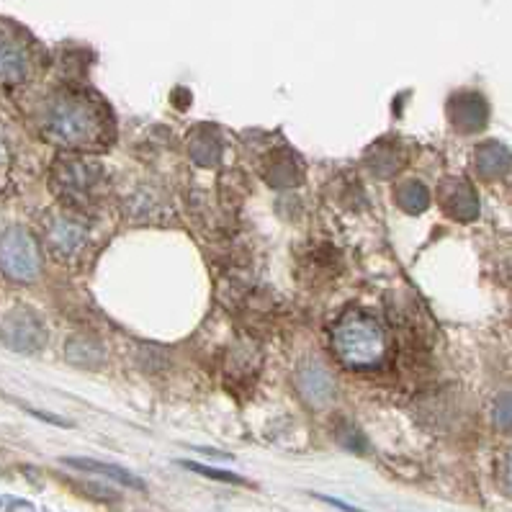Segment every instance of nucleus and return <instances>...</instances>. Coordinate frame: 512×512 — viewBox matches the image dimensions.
<instances>
[{
  "label": "nucleus",
  "instance_id": "9b49d317",
  "mask_svg": "<svg viewBox=\"0 0 512 512\" xmlns=\"http://www.w3.org/2000/svg\"><path fill=\"white\" fill-rule=\"evenodd\" d=\"M502 482H505V489L512 494V451L505 456V464H502Z\"/></svg>",
  "mask_w": 512,
  "mask_h": 512
},
{
  "label": "nucleus",
  "instance_id": "39448f33",
  "mask_svg": "<svg viewBox=\"0 0 512 512\" xmlns=\"http://www.w3.org/2000/svg\"><path fill=\"white\" fill-rule=\"evenodd\" d=\"M512 163V155L507 152V147L497 145V142H489V145L479 147L476 152V165H479V173L494 178V175H502Z\"/></svg>",
  "mask_w": 512,
  "mask_h": 512
},
{
  "label": "nucleus",
  "instance_id": "7ed1b4c3",
  "mask_svg": "<svg viewBox=\"0 0 512 512\" xmlns=\"http://www.w3.org/2000/svg\"><path fill=\"white\" fill-rule=\"evenodd\" d=\"M3 263H6L13 276H34V271H37V253H34V247H31L26 237L13 235L8 247L3 245Z\"/></svg>",
  "mask_w": 512,
  "mask_h": 512
},
{
  "label": "nucleus",
  "instance_id": "9d476101",
  "mask_svg": "<svg viewBox=\"0 0 512 512\" xmlns=\"http://www.w3.org/2000/svg\"><path fill=\"white\" fill-rule=\"evenodd\" d=\"M188 469L199 471V474H206L211 476V479H222V482H237L242 484V479L237 474H227V471H217V469H206V466H199V464H186Z\"/></svg>",
  "mask_w": 512,
  "mask_h": 512
},
{
  "label": "nucleus",
  "instance_id": "6e6552de",
  "mask_svg": "<svg viewBox=\"0 0 512 512\" xmlns=\"http://www.w3.org/2000/svg\"><path fill=\"white\" fill-rule=\"evenodd\" d=\"M397 201L407 211H422L428 206V191H425L420 183H407V186L399 188Z\"/></svg>",
  "mask_w": 512,
  "mask_h": 512
},
{
  "label": "nucleus",
  "instance_id": "1a4fd4ad",
  "mask_svg": "<svg viewBox=\"0 0 512 512\" xmlns=\"http://www.w3.org/2000/svg\"><path fill=\"white\" fill-rule=\"evenodd\" d=\"M494 422H497V428L512 430V394L497 399V404H494Z\"/></svg>",
  "mask_w": 512,
  "mask_h": 512
},
{
  "label": "nucleus",
  "instance_id": "423d86ee",
  "mask_svg": "<svg viewBox=\"0 0 512 512\" xmlns=\"http://www.w3.org/2000/svg\"><path fill=\"white\" fill-rule=\"evenodd\" d=\"M453 188L448 193H451V199H443V204H446V209L451 211L453 217L458 219H471L476 214V196L474 191H471L469 183L464 181H451Z\"/></svg>",
  "mask_w": 512,
  "mask_h": 512
},
{
  "label": "nucleus",
  "instance_id": "20e7f679",
  "mask_svg": "<svg viewBox=\"0 0 512 512\" xmlns=\"http://www.w3.org/2000/svg\"><path fill=\"white\" fill-rule=\"evenodd\" d=\"M299 386H302L304 397L314 404H322L332 397V379L320 366H309L307 371H302Z\"/></svg>",
  "mask_w": 512,
  "mask_h": 512
},
{
  "label": "nucleus",
  "instance_id": "f257e3e1",
  "mask_svg": "<svg viewBox=\"0 0 512 512\" xmlns=\"http://www.w3.org/2000/svg\"><path fill=\"white\" fill-rule=\"evenodd\" d=\"M332 345L340 361L353 368H368L384 358L386 338L379 322L368 314H348L332 332Z\"/></svg>",
  "mask_w": 512,
  "mask_h": 512
},
{
  "label": "nucleus",
  "instance_id": "0eeeda50",
  "mask_svg": "<svg viewBox=\"0 0 512 512\" xmlns=\"http://www.w3.org/2000/svg\"><path fill=\"white\" fill-rule=\"evenodd\" d=\"M67 464L75 466V469H83V471H98V474H106L109 479H116V482H121V484H129V487L145 489V482H139L137 476L129 474V471H124V469H119V466L98 464V461H85V458H70Z\"/></svg>",
  "mask_w": 512,
  "mask_h": 512
},
{
  "label": "nucleus",
  "instance_id": "f03ea898",
  "mask_svg": "<svg viewBox=\"0 0 512 512\" xmlns=\"http://www.w3.org/2000/svg\"><path fill=\"white\" fill-rule=\"evenodd\" d=\"M52 132H55L62 142L83 145V142H91L93 134L98 132V119L85 103H70V106L60 109V114L55 116Z\"/></svg>",
  "mask_w": 512,
  "mask_h": 512
}]
</instances>
